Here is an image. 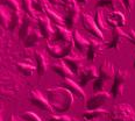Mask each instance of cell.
I'll use <instances>...</instances> for the list:
<instances>
[{"label": "cell", "mask_w": 135, "mask_h": 121, "mask_svg": "<svg viewBox=\"0 0 135 121\" xmlns=\"http://www.w3.org/2000/svg\"><path fill=\"white\" fill-rule=\"evenodd\" d=\"M47 98L51 104L52 108L57 112H68L74 105L75 97L68 89L63 86L50 88L47 90Z\"/></svg>", "instance_id": "6da1fadb"}, {"label": "cell", "mask_w": 135, "mask_h": 121, "mask_svg": "<svg viewBox=\"0 0 135 121\" xmlns=\"http://www.w3.org/2000/svg\"><path fill=\"white\" fill-rule=\"evenodd\" d=\"M115 66L113 63H111L108 60H105L99 66V76L98 78L93 81V91L99 92V91H105L106 85L109 81H113L115 77Z\"/></svg>", "instance_id": "7a4b0ae2"}, {"label": "cell", "mask_w": 135, "mask_h": 121, "mask_svg": "<svg viewBox=\"0 0 135 121\" xmlns=\"http://www.w3.org/2000/svg\"><path fill=\"white\" fill-rule=\"evenodd\" d=\"M129 79V74L127 70L119 67L117 69L115 72V77L113 81H112V86H111V94L113 95L114 99H118L119 97L125 94L126 91V86H127V81Z\"/></svg>", "instance_id": "3957f363"}, {"label": "cell", "mask_w": 135, "mask_h": 121, "mask_svg": "<svg viewBox=\"0 0 135 121\" xmlns=\"http://www.w3.org/2000/svg\"><path fill=\"white\" fill-rule=\"evenodd\" d=\"M108 117L111 121H135V111L129 104H117Z\"/></svg>", "instance_id": "277c9868"}, {"label": "cell", "mask_w": 135, "mask_h": 121, "mask_svg": "<svg viewBox=\"0 0 135 121\" xmlns=\"http://www.w3.org/2000/svg\"><path fill=\"white\" fill-rule=\"evenodd\" d=\"M75 48H76L75 42H70V43H57V42L52 41V42L47 43L48 54L50 56H52L54 58H58V60H63L64 57L72 54Z\"/></svg>", "instance_id": "5b68a950"}, {"label": "cell", "mask_w": 135, "mask_h": 121, "mask_svg": "<svg viewBox=\"0 0 135 121\" xmlns=\"http://www.w3.org/2000/svg\"><path fill=\"white\" fill-rule=\"evenodd\" d=\"M64 11H65V16H64V21H65V26L69 29H72L77 21L79 20L80 16V9L79 6L77 5V2H72V4L64 5Z\"/></svg>", "instance_id": "8992f818"}, {"label": "cell", "mask_w": 135, "mask_h": 121, "mask_svg": "<svg viewBox=\"0 0 135 121\" xmlns=\"http://www.w3.org/2000/svg\"><path fill=\"white\" fill-rule=\"evenodd\" d=\"M126 41H129L128 33H125L122 30V28H120V27L112 28L111 38L106 42V46H107V48H109V49L119 50L120 46Z\"/></svg>", "instance_id": "52a82bcc"}, {"label": "cell", "mask_w": 135, "mask_h": 121, "mask_svg": "<svg viewBox=\"0 0 135 121\" xmlns=\"http://www.w3.org/2000/svg\"><path fill=\"white\" fill-rule=\"evenodd\" d=\"M81 25H83V28L90 34V35L94 36V37L99 38V40H101V41L105 38L104 37V33L98 28L94 19L92 18L89 13L81 14Z\"/></svg>", "instance_id": "ba28073f"}, {"label": "cell", "mask_w": 135, "mask_h": 121, "mask_svg": "<svg viewBox=\"0 0 135 121\" xmlns=\"http://www.w3.org/2000/svg\"><path fill=\"white\" fill-rule=\"evenodd\" d=\"M29 100L34 106H36V107L42 109V111H46V112L55 111V109L52 108L51 104L49 103V100H48L47 98L42 94V92L38 91V90H32V91H30Z\"/></svg>", "instance_id": "9c48e42d"}, {"label": "cell", "mask_w": 135, "mask_h": 121, "mask_svg": "<svg viewBox=\"0 0 135 121\" xmlns=\"http://www.w3.org/2000/svg\"><path fill=\"white\" fill-rule=\"evenodd\" d=\"M79 85L81 88L86 86L90 81H94L99 76V67H97L93 64L85 65L79 72Z\"/></svg>", "instance_id": "30bf717a"}, {"label": "cell", "mask_w": 135, "mask_h": 121, "mask_svg": "<svg viewBox=\"0 0 135 121\" xmlns=\"http://www.w3.org/2000/svg\"><path fill=\"white\" fill-rule=\"evenodd\" d=\"M109 98H111V92H107V91L94 92V94L86 103V109L90 111V109L100 108L101 106L105 105L109 100Z\"/></svg>", "instance_id": "8fae6325"}, {"label": "cell", "mask_w": 135, "mask_h": 121, "mask_svg": "<svg viewBox=\"0 0 135 121\" xmlns=\"http://www.w3.org/2000/svg\"><path fill=\"white\" fill-rule=\"evenodd\" d=\"M54 37L52 41L57 42V43H70L74 42V36H72V32L65 26H61V25H55L54 26Z\"/></svg>", "instance_id": "7c38bea8"}, {"label": "cell", "mask_w": 135, "mask_h": 121, "mask_svg": "<svg viewBox=\"0 0 135 121\" xmlns=\"http://www.w3.org/2000/svg\"><path fill=\"white\" fill-rule=\"evenodd\" d=\"M36 20H37V25H38V27H40L43 37L47 38V40H52L55 30H54V26L51 25V20L48 18L46 14L37 15Z\"/></svg>", "instance_id": "4fadbf2b"}, {"label": "cell", "mask_w": 135, "mask_h": 121, "mask_svg": "<svg viewBox=\"0 0 135 121\" xmlns=\"http://www.w3.org/2000/svg\"><path fill=\"white\" fill-rule=\"evenodd\" d=\"M61 86L69 90V91L74 94V97L76 99H78L80 101L85 100L86 94H85V92H84V90L81 89V86L78 83H76L74 79H71V78H64V79L61 81Z\"/></svg>", "instance_id": "5bb4252c"}, {"label": "cell", "mask_w": 135, "mask_h": 121, "mask_svg": "<svg viewBox=\"0 0 135 121\" xmlns=\"http://www.w3.org/2000/svg\"><path fill=\"white\" fill-rule=\"evenodd\" d=\"M63 60L68 65H69L71 71L74 72V75H79L81 69L85 66V58L81 55L75 54V52H72V54H70L69 56L64 57Z\"/></svg>", "instance_id": "9a60e30c"}, {"label": "cell", "mask_w": 135, "mask_h": 121, "mask_svg": "<svg viewBox=\"0 0 135 121\" xmlns=\"http://www.w3.org/2000/svg\"><path fill=\"white\" fill-rule=\"evenodd\" d=\"M36 18H37V16H36ZM36 18H33V16H30L29 14H26V15H25L23 23H22V26L20 27V29H19V37H20L22 41L29 35V33L34 29V27L37 25Z\"/></svg>", "instance_id": "2e32d148"}, {"label": "cell", "mask_w": 135, "mask_h": 121, "mask_svg": "<svg viewBox=\"0 0 135 121\" xmlns=\"http://www.w3.org/2000/svg\"><path fill=\"white\" fill-rule=\"evenodd\" d=\"M108 27L111 28H117V27H123L126 26V18L125 14L121 11H113L107 15L106 18Z\"/></svg>", "instance_id": "e0dca14e"}, {"label": "cell", "mask_w": 135, "mask_h": 121, "mask_svg": "<svg viewBox=\"0 0 135 121\" xmlns=\"http://www.w3.org/2000/svg\"><path fill=\"white\" fill-rule=\"evenodd\" d=\"M89 42H90V46L88 49V60L92 62L100 54L104 44H103V42H101V40H99V38H97V37H90Z\"/></svg>", "instance_id": "ac0fdd59"}, {"label": "cell", "mask_w": 135, "mask_h": 121, "mask_svg": "<svg viewBox=\"0 0 135 121\" xmlns=\"http://www.w3.org/2000/svg\"><path fill=\"white\" fill-rule=\"evenodd\" d=\"M35 65H36V72H37L38 77H43L46 75L48 70V62L47 56L44 51H35Z\"/></svg>", "instance_id": "d6986e66"}, {"label": "cell", "mask_w": 135, "mask_h": 121, "mask_svg": "<svg viewBox=\"0 0 135 121\" xmlns=\"http://www.w3.org/2000/svg\"><path fill=\"white\" fill-rule=\"evenodd\" d=\"M42 38H44V37H43V35H42L38 25H36V26L34 27V29L29 33V35L23 40V44H25L26 48L34 47V46H36V44L40 43V41L42 40Z\"/></svg>", "instance_id": "ffe728a7"}, {"label": "cell", "mask_w": 135, "mask_h": 121, "mask_svg": "<svg viewBox=\"0 0 135 121\" xmlns=\"http://www.w3.org/2000/svg\"><path fill=\"white\" fill-rule=\"evenodd\" d=\"M51 69L56 75L61 76L62 78H70L72 75H74V72L71 71V69L69 67V65L64 62V60L55 62V63L51 65Z\"/></svg>", "instance_id": "44dd1931"}, {"label": "cell", "mask_w": 135, "mask_h": 121, "mask_svg": "<svg viewBox=\"0 0 135 121\" xmlns=\"http://www.w3.org/2000/svg\"><path fill=\"white\" fill-rule=\"evenodd\" d=\"M95 6L106 7L112 11H121V12L127 11L125 7V4H123V0H98Z\"/></svg>", "instance_id": "7402d4cb"}, {"label": "cell", "mask_w": 135, "mask_h": 121, "mask_svg": "<svg viewBox=\"0 0 135 121\" xmlns=\"http://www.w3.org/2000/svg\"><path fill=\"white\" fill-rule=\"evenodd\" d=\"M72 36H74V42H75V47L77 48V50L80 52V54H84V52H88L90 42L88 38H85L81 34L78 32V30H74L72 32Z\"/></svg>", "instance_id": "603a6c76"}, {"label": "cell", "mask_w": 135, "mask_h": 121, "mask_svg": "<svg viewBox=\"0 0 135 121\" xmlns=\"http://www.w3.org/2000/svg\"><path fill=\"white\" fill-rule=\"evenodd\" d=\"M25 15H26V13H25L23 9L13 11L12 19H11V23H9V28H8V29H9L11 32H14V30H16L18 28L20 29V27L22 26V23H23Z\"/></svg>", "instance_id": "cb8c5ba5"}, {"label": "cell", "mask_w": 135, "mask_h": 121, "mask_svg": "<svg viewBox=\"0 0 135 121\" xmlns=\"http://www.w3.org/2000/svg\"><path fill=\"white\" fill-rule=\"evenodd\" d=\"M109 112L104 108H95V109H90L83 113V119L84 120H92V119H99L103 117H108Z\"/></svg>", "instance_id": "d4e9b609"}, {"label": "cell", "mask_w": 135, "mask_h": 121, "mask_svg": "<svg viewBox=\"0 0 135 121\" xmlns=\"http://www.w3.org/2000/svg\"><path fill=\"white\" fill-rule=\"evenodd\" d=\"M12 12L13 11L11 8L1 5V8H0V22H1V26L6 28V29L9 28L11 19H12Z\"/></svg>", "instance_id": "484cf974"}, {"label": "cell", "mask_w": 135, "mask_h": 121, "mask_svg": "<svg viewBox=\"0 0 135 121\" xmlns=\"http://www.w3.org/2000/svg\"><path fill=\"white\" fill-rule=\"evenodd\" d=\"M16 69L25 76H32L33 72L36 70V65H34L30 62H19L16 63Z\"/></svg>", "instance_id": "4316f807"}, {"label": "cell", "mask_w": 135, "mask_h": 121, "mask_svg": "<svg viewBox=\"0 0 135 121\" xmlns=\"http://www.w3.org/2000/svg\"><path fill=\"white\" fill-rule=\"evenodd\" d=\"M44 14H46V15L50 19V20H51L52 23H55V25H61V26H64V25H65V21H64V19L62 18L60 14L56 13L55 11H52L50 6L46 8V12H44Z\"/></svg>", "instance_id": "83f0119b"}, {"label": "cell", "mask_w": 135, "mask_h": 121, "mask_svg": "<svg viewBox=\"0 0 135 121\" xmlns=\"http://www.w3.org/2000/svg\"><path fill=\"white\" fill-rule=\"evenodd\" d=\"M94 21L97 23L98 28L101 30V32H107L108 30V25H107V21L104 19V15H103V11L101 9H97L95 12V16H94Z\"/></svg>", "instance_id": "f1b7e54d"}, {"label": "cell", "mask_w": 135, "mask_h": 121, "mask_svg": "<svg viewBox=\"0 0 135 121\" xmlns=\"http://www.w3.org/2000/svg\"><path fill=\"white\" fill-rule=\"evenodd\" d=\"M50 2L48 0H34L33 2V6L34 9H35L36 13H40V14H44L46 12V8L50 6Z\"/></svg>", "instance_id": "f546056e"}, {"label": "cell", "mask_w": 135, "mask_h": 121, "mask_svg": "<svg viewBox=\"0 0 135 121\" xmlns=\"http://www.w3.org/2000/svg\"><path fill=\"white\" fill-rule=\"evenodd\" d=\"M33 2H34V0H21L22 9L25 11L26 14H29L33 18H36L37 15H36V12H35V9H34Z\"/></svg>", "instance_id": "4dcf8cb0"}, {"label": "cell", "mask_w": 135, "mask_h": 121, "mask_svg": "<svg viewBox=\"0 0 135 121\" xmlns=\"http://www.w3.org/2000/svg\"><path fill=\"white\" fill-rule=\"evenodd\" d=\"M2 6H6L11 8L12 11H19L20 9V4L18 0H0Z\"/></svg>", "instance_id": "1f68e13d"}, {"label": "cell", "mask_w": 135, "mask_h": 121, "mask_svg": "<svg viewBox=\"0 0 135 121\" xmlns=\"http://www.w3.org/2000/svg\"><path fill=\"white\" fill-rule=\"evenodd\" d=\"M20 117H21V119H23L26 121H42L38 115H36L34 112H29V111L23 112Z\"/></svg>", "instance_id": "d6a6232c"}, {"label": "cell", "mask_w": 135, "mask_h": 121, "mask_svg": "<svg viewBox=\"0 0 135 121\" xmlns=\"http://www.w3.org/2000/svg\"><path fill=\"white\" fill-rule=\"evenodd\" d=\"M72 118L69 115H58L54 114L51 117H49V121H71Z\"/></svg>", "instance_id": "836d02e7"}, {"label": "cell", "mask_w": 135, "mask_h": 121, "mask_svg": "<svg viewBox=\"0 0 135 121\" xmlns=\"http://www.w3.org/2000/svg\"><path fill=\"white\" fill-rule=\"evenodd\" d=\"M123 4H125V7H126V9H127V12L131 13L134 7L135 0H123Z\"/></svg>", "instance_id": "e575fe53"}, {"label": "cell", "mask_w": 135, "mask_h": 121, "mask_svg": "<svg viewBox=\"0 0 135 121\" xmlns=\"http://www.w3.org/2000/svg\"><path fill=\"white\" fill-rule=\"evenodd\" d=\"M128 35H129V42H132L133 44H135V30L131 29L128 33Z\"/></svg>", "instance_id": "d590c367"}, {"label": "cell", "mask_w": 135, "mask_h": 121, "mask_svg": "<svg viewBox=\"0 0 135 121\" xmlns=\"http://www.w3.org/2000/svg\"><path fill=\"white\" fill-rule=\"evenodd\" d=\"M48 1L54 6H64V2L62 0H48Z\"/></svg>", "instance_id": "8d00e7d4"}, {"label": "cell", "mask_w": 135, "mask_h": 121, "mask_svg": "<svg viewBox=\"0 0 135 121\" xmlns=\"http://www.w3.org/2000/svg\"><path fill=\"white\" fill-rule=\"evenodd\" d=\"M8 121H19V119L14 114H11V117H9V119H8Z\"/></svg>", "instance_id": "74e56055"}, {"label": "cell", "mask_w": 135, "mask_h": 121, "mask_svg": "<svg viewBox=\"0 0 135 121\" xmlns=\"http://www.w3.org/2000/svg\"><path fill=\"white\" fill-rule=\"evenodd\" d=\"M64 2V5H68V4H72V2L77 1V0H62Z\"/></svg>", "instance_id": "f35d334b"}, {"label": "cell", "mask_w": 135, "mask_h": 121, "mask_svg": "<svg viewBox=\"0 0 135 121\" xmlns=\"http://www.w3.org/2000/svg\"><path fill=\"white\" fill-rule=\"evenodd\" d=\"M88 1H89V0H77V2H79V4H83V5L88 4Z\"/></svg>", "instance_id": "ab89813d"}, {"label": "cell", "mask_w": 135, "mask_h": 121, "mask_svg": "<svg viewBox=\"0 0 135 121\" xmlns=\"http://www.w3.org/2000/svg\"><path fill=\"white\" fill-rule=\"evenodd\" d=\"M84 121H98V119H92V120H84Z\"/></svg>", "instance_id": "60d3db41"}, {"label": "cell", "mask_w": 135, "mask_h": 121, "mask_svg": "<svg viewBox=\"0 0 135 121\" xmlns=\"http://www.w3.org/2000/svg\"><path fill=\"white\" fill-rule=\"evenodd\" d=\"M71 121H78V120H77V119H74V118H72V120H71Z\"/></svg>", "instance_id": "b9f144b4"}, {"label": "cell", "mask_w": 135, "mask_h": 121, "mask_svg": "<svg viewBox=\"0 0 135 121\" xmlns=\"http://www.w3.org/2000/svg\"><path fill=\"white\" fill-rule=\"evenodd\" d=\"M134 69H135V60H134Z\"/></svg>", "instance_id": "7bdbcfd3"}]
</instances>
